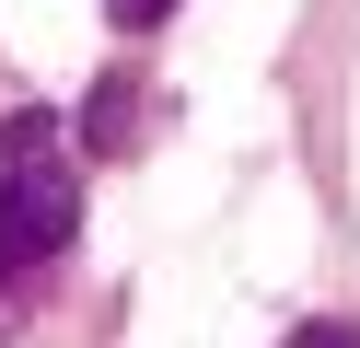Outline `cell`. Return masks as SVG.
<instances>
[{"instance_id": "3", "label": "cell", "mask_w": 360, "mask_h": 348, "mask_svg": "<svg viewBox=\"0 0 360 348\" xmlns=\"http://www.w3.org/2000/svg\"><path fill=\"white\" fill-rule=\"evenodd\" d=\"M279 348H360V325H349V314H314V325H290Z\"/></svg>"}, {"instance_id": "4", "label": "cell", "mask_w": 360, "mask_h": 348, "mask_svg": "<svg viewBox=\"0 0 360 348\" xmlns=\"http://www.w3.org/2000/svg\"><path fill=\"white\" fill-rule=\"evenodd\" d=\"M105 12H117L128 35H151V23H174V0H105Z\"/></svg>"}, {"instance_id": "1", "label": "cell", "mask_w": 360, "mask_h": 348, "mask_svg": "<svg viewBox=\"0 0 360 348\" xmlns=\"http://www.w3.org/2000/svg\"><path fill=\"white\" fill-rule=\"evenodd\" d=\"M82 232V162L47 105L0 116V278H47Z\"/></svg>"}, {"instance_id": "2", "label": "cell", "mask_w": 360, "mask_h": 348, "mask_svg": "<svg viewBox=\"0 0 360 348\" xmlns=\"http://www.w3.org/2000/svg\"><path fill=\"white\" fill-rule=\"evenodd\" d=\"M128 128H140V93L105 82V93H94V116H82V139H94V151H128Z\"/></svg>"}]
</instances>
